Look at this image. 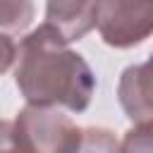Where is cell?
Masks as SVG:
<instances>
[{"label":"cell","instance_id":"5b68a950","mask_svg":"<svg viewBox=\"0 0 153 153\" xmlns=\"http://www.w3.org/2000/svg\"><path fill=\"white\" fill-rule=\"evenodd\" d=\"M45 24L65 43H74L93 29V0H48Z\"/></svg>","mask_w":153,"mask_h":153},{"label":"cell","instance_id":"6da1fadb","mask_svg":"<svg viewBox=\"0 0 153 153\" xmlns=\"http://www.w3.org/2000/svg\"><path fill=\"white\" fill-rule=\"evenodd\" d=\"M67 45L48 24H41L22 41L14 81L26 103L62 105L72 112L88 108L96 91V74Z\"/></svg>","mask_w":153,"mask_h":153},{"label":"cell","instance_id":"277c9868","mask_svg":"<svg viewBox=\"0 0 153 153\" xmlns=\"http://www.w3.org/2000/svg\"><path fill=\"white\" fill-rule=\"evenodd\" d=\"M117 98L124 115L134 124H151L153 105H151V79H148V62L131 65L122 72L117 84Z\"/></svg>","mask_w":153,"mask_h":153},{"label":"cell","instance_id":"ba28073f","mask_svg":"<svg viewBox=\"0 0 153 153\" xmlns=\"http://www.w3.org/2000/svg\"><path fill=\"white\" fill-rule=\"evenodd\" d=\"M151 124H134L120 143V153H151Z\"/></svg>","mask_w":153,"mask_h":153},{"label":"cell","instance_id":"30bf717a","mask_svg":"<svg viewBox=\"0 0 153 153\" xmlns=\"http://www.w3.org/2000/svg\"><path fill=\"white\" fill-rule=\"evenodd\" d=\"M0 153H22L14 139V124L10 120H0Z\"/></svg>","mask_w":153,"mask_h":153},{"label":"cell","instance_id":"3957f363","mask_svg":"<svg viewBox=\"0 0 153 153\" xmlns=\"http://www.w3.org/2000/svg\"><path fill=\"white\" fill-rule=\"evenodd\" d=\"M93 26L112 48H134L153 31V0H93Z\"/></svg>","mask_w":153,"mask_h":153},{"label":"cell","instance_id":"52a82bcc","mask_svg":"<svg viewBox=\"0 0 153 153\" xmlns=\"http://www.w3.org/2000/svg\"><path fill=\"white\" fill-rule=\"evenodd\" d=\"M76 153H120V141L105 127H88L81 129V141Z\"/></svg>","mask_w":153,"mask_h":153},{"label":"cell","instance_id":"7a4b0ae2","mask_svg":"<svg viewBox=\"0 0 153 153\" xmlns=\"http://www.w3.org/2000/svg\"><path fill=\"white\" fill-rule=\"evenodd\" d=\"M12 124L22 153H76L81 141V127L57 105L26 103Z\"/></svg>","mask_w":153,"mask_h":153},{"label":"cell","instance_id":"9c48e42d","mask_svg":"<svg viewBox=\"0 0 153 153\" xmlns=\"http://www.w3.org/2000/svg\"><path fill=\"white\" fill-rule=\"evenodd\" d=\"M14 60H17V43L12 41L10 33L0 31V74H5Z\"/></svg>","mask_w":153,"mask_h":153},{"label":"cell","instance_id":"8992f818","mask_svg":"<svg viewBox=\"0 0 153 153\" xmlns=\"http://www.w3.org/2000/svg\"><path fill=\"white\" fill-rule=\"evenodd\" d=\"M33 19L31 0H0V31L2 33H22L29 29Z\"/></svg>","mask_w":153,"mask_h":153}]
</instances>
